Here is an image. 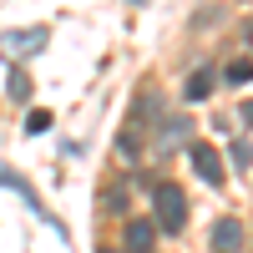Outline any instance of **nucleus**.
I'll return each mask as SVG.
<instances>
[{
  "label": "nucleus",
  "mask_w": 253,
  "mask_h": 253,
  "mask_svg": "<svg viewBox=\"0 0 253 253\" xmlns=\"http://www.w3.org/2000/svg\"><path fill=\"white\" fill-rule=\"evenodd\" d=\"M152 213H157V228L162 233H182L187 228V193L177 182H162L152 193Z\"/></svg>",
  "instance_id": "nucleus-1"
},
{
  "label": "nucleus",
  "mask_w": 253,
  "mask_h": 253,
  "mask_svg": "<svg viewBox=\"0 0 253 253\" xmlns=\"http://www.w3.org/2000/svg\"><path fill=\"white\" fill-rule=\"evenodd\" d=\"M46 41H51V31H46V26L5 31V36H0V56H10V61H31V56H41V51H46Z\"/></svg>",
  "instance_id": "nucleus-2"
},
{
  "label": "nucleus",
  "mask_w": 253,
  "mask_h": 253,
  "mask_svg": "<svg viewBox=\"0 0 253 253\" xmlns=\"http://www.w3.org/2000/svg\"><path fill=\"white\" fill-rule=\"evenodd\" d=\"M187 137H193V117H162L152 126V142L162 147V152H172V147H182Z\"/></svg>",
  "instance_id": "nucleus-3"
},
{
  "label": "nucleus",
  "mask_w": 253,
  "mask_h": 253,
  "mask_svg": "<svg viewBox=\"0 0 253 253\" xmlns=\"http://www.w3.org/2000/svg\"><path fill=\"white\" fill-rule=\"evenodd\" d=\"M187 157H193V172H198L208 187H223V162H218V152H213L208 142H193V152H187Z\"/></svg>",
  "instance_id": "nucleus-4"
},
{
  "label": "nucleus",
  "mask_w": 253,
  "mask_h": 253,
  "mask_svg": "<svg viewBox=\"0 0 253 253\" xmlns=\"http://www.w3.org/2000/svg\"><path fill=\"white\" fill-rule=\"evenodd\" d=\"M243 218H218L213 223V253H243Z\"/></svg>",
  "instance_id": "nucleus-5"
},
{
  "label": "nucleus",
  "mask_w": 253,
  "mask_h": 253,
  "mask_svg": "<svg viewBox=\"0 0 253 253\" xmlns=\"http://www.w3.org/2000/svg\"><path fill=\"white\" fill-rule=\"evenodd\" d=\"M152 243H157V223H147V218L126 223V253H152Z\"/></svg>",
  "instance_id": "nucleus-6"
},
{
  "label": "nucleus",
  "mask_w": 253,
  "mask_h": 253,
  "mask_svg": "<svg viewBox=\"0 0 253 253\" xmlns=\"http://www.w3.org/2000/svg\"><path fill=\"white\" fill-rule=\"evenodd\" d=\"M213 86H218V71H213V66H198L193 76H187V86H182V96H187V101H203V96L213 91Z\"/></svg>",
  "instance_id": "nucleus-7"
},
{
  "label": "nucleus",
  "mask_w": 253,
  "mask_h": 253,
  "mask_svg": "<svg viewBox=\"0 0 253 253\" xmlns=\"http://www.w3.org/2000/svg\"><path fill=\"white\" fill-rule=\"evenodd\" d=\"M228 157H233V172H248V167H253V142H233V147H228Z\"/></svg>",
  "instance_id": "nucleus-8"
},
{
  "label": "nucleus",
  "mask_w": 253,
  "mask_h": 253,
  "mask_svg": "<svg viewBox=\"0 0 253 253\" xmlns=\"http://www.w3.org/2000/svg\"><path fill=\"white\" fill-rule=\"evenodd\" d=\"M223 81H228V86H243V81H253V61H248V56H238L233 66H228V76H223Z\"/></svg>",
  "instance_id": "nucleus-9"
},
{
  "label": "nucleus",
  "mask_w": 253,
  "mask_h": 253,
  "mask_svg": "<svg viewBox=\"0 0 253 253\" xmlns=\"http://www.w3.org/2000/svg\"><path fill=\"white\" fill-rule=\"evenodd\" d=\"M51 122H56V117H51L46 107H41V112H31V117H26V137H41V132H51Z\"/></svg>",
  "instance_id": "nucleus-10"
},
{
  "label": "nucleus",
  "mask_w": 253,
  "mask_h": 253,
  "mask_svg": "<svg viewBox=\"0 0 253 253\" xmlns=\"http://www.w3.org/2000/svg\"><path fill=\"white\" fill-rule=\"evenodd\" d=\"M10 96H15V101H26V96H31V76H26V71H15V76H10Z\"/></svg>",
  "instance_id": "nucleus-11"
},
{
  "label": "nucleus",
  "mask_w": 253,
  "mask_h": 253,
  "mask_svg": "<svg viewBox=\"0 0 253 253\" xmlns=\"http://www.w3.org/2000/svg\"><path fill=\"white\" fill-rule=\"evenodd\" d=\"M238 117H243V126H253V96H248L243 107H238Z\"/></svg>",
  "instance_id": "nucleus-12"
}]
</instances>
